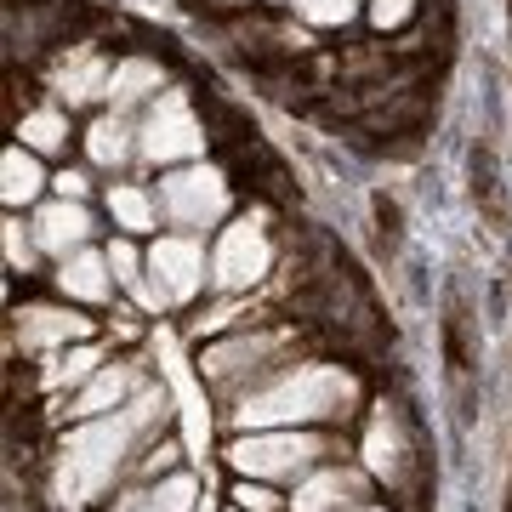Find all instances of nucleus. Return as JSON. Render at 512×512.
I'll use <instances>...</instances> for the list:
<instances>
[{
    "label": "nucleus",
    "mask_w": 512,
    "mask_h": 512,
    "mask_svg": "<svg viewBox=\"0 0 512 512\" xmlns=\"http://www.w3.org/2000/svg\"><path fill=\"white\" fill-rule=\"evenodd\" d=\"M154 416H165V393H143V399L120 410L109 421H86L63 450H57V467H52V501L57 507H86L114 484V473L126 467L131 456V439L143 433Z\"/></svg>",
    "instance_id": "1"
},
{
    "label": "nucleus",
    "mask_w": 512,
    "mask_h": 512,
    "mask_svg": "<svg viewBox=\"0 0 512 512\" xmlns=\"http://www.w3.org/2000/svg\"><path fill=\"white\" fill-rule=\"evenodd\" d=\"M353 399H359V382H353L342 365H308L268 382L262 393L234 410V421L245 433H262V427H296V421H330V416H348Z\"/></svg>",
    "instance_id": "2"
},
{
    "label": "nucleus",
    "mask_w": 512,
    "mask_h": 512,
    "mask_svg": "<svg viewBox=\"0 0 512 512\" xmlns=\"http://www.w3.org/2000/svg\"><path fill=\"white\" fill-rule=\"evenodd\" d=\"M228 456H234V467L245 478H296L325 456V439L296 433V427H262L251 439H239Z\"/></svg>",
    "instance_id": "3"
},
{
    "label": "nucleus",
    "mask_w": 512,
    "mask_h": 512,
    "mask_svg": "<svg viewBox=\"0 0 512 512\" xmlns=\"http://www.w3.org/2000/svg\"><path fill=\"white\" fill-rule=\"evenodd\" d=\"M143 160L154 165H171V160H200L205 154V126L194 120V109H188V97L183 92H160L154 97V109H148L143 120Z\"/></svg>",
    "instance_id": "4"
},
{
    "label": "nucleus",
    "mask_w": 512,
    "mask_h": 512,
    "mask_svg": "<svg viewBox=\"0 0 512 512\" xmlns=\"http://www.w3.org/2000/svg\"><path fill=\"white\" fill-rule=\"evenodd\" d=\"M222 211H228V183L211 165H188L160 183V217L171 228H211Z\"/></svg>",
    "instance_id": "5"
},
{
    "label": "nucleus",
    "mask_w": 512,
    "mask_h": 512,
    "mask_svg": "<svg viewBox=\"0 0 512 512\" xmlns=\"http://www.w3.org/2000/svg\"><path fill=\"white\" fill-rule=\"evenodd\" d=\"M268 262H274L268 239H262V228L245 217V222H234V228H222L217 256H211V279H217L222 291H245V285H256V279L268 274Z\"/></svg>",
    "instance_id": "6"
},
{
    "label": "nucleus",
    "mask_w": 512,
    "mask_h": 512,
    "mask_svg": "<svg viewBox=\"0 0 512 512\" xmlns=\"http://www.w3.org/2000/svg\"><path fill=\"white\" fill-rule=\"evenodd\" d=\"M148 274L154 285L165 291V302H188V296L205 285V251L194 234H165L154 239V251H148Z\"/></svg>",
    "instance_id": "7"
},
{
    "label": "nucleus",
    "mask_w": 512,
    "mask_h": 512,
    "mask_svg": "<svg viewBox=\"0 0 512 512\" xmlns=\"http://www.w3.org/2000/svg\"><path fill=\"white\" fill-rule=\"evenodd\" d=\"M18 342L23 348H63V342H80V336H92V319H80L69 308H18Z\"/></svg>",
    "instance_id": "8"
},
{
    "label": "nucleus",
    "mask_w": 512,
    "mask_h": 512,
    "mask_svg": "<svg viewBox=\"0 0 512 512\" xmlns=\"http://www.w3.org/2000/svg\"><path fill=\"white\" fill-rule=\"evenodd\" d=\"M35 239L46 245L52 256H74V251H86V239H92V211L80 200H57L40 211L35 222Z\"/></svg>",
    "instance_id": "9"
},
{
    "label": "nucleus",
    "mask_w": 512,
    "mask_h": 512,
    "mask_svg": "<svg viewBox=\"0 0 512 512\" xmlns=\"http://www.w3.org/2000/svg\"><path fill=\"white\" fill-rule=\"evenodd\" d=\"M109 86H114V69L97 52H74V63H63V69H57V97H63L69 109H80V103L103 97Z\"/></svg>",
    "instance_id": "10"
},
{
    "label": "nucleus",
    "mask_w": 512,
    "mask_h": 512,
    "mask_svg": "<svg viewBox=\"0 0 512 512\" xmlns=\"http://www.w3.org/2000/svg\"><path fill=\"white\" fill-rule=\"evenodd\" d=\"M109 251H74L63 256V268H57V285H63V296H74V302H103L109 296Z\"/></svg>",
    "instance_id": "11"
},
{
    "label": "nucleus",
    "mask_w": 512,
    "mask_h": 512,
    "mask_svg": "<svg viewBox=\"0 0 512 512\" xmlns=\"http://www.w3.org/2000/svg\"><path fill=\"white\" fill-rule=\"evenodd\" d=\"M46 188V171H40L35 148H6V160H0V200L6 205H29Z\"/></svg>",
    "instance_id": "12"
},
{
    "label": "nucleus",
    "mask_w": 512,
    "mask_h": 512,
    "mask_svg": "<svg viewBox=\"0 0 512 512\" xmlns=\"http://www.w3.org/2000/svg\"><path fill=\"white\" fill-rule=\"evenodd\" d=\"M160 370L177 382V404H183V421H188V450H205V399L194 393L188 365L177 359V348H171V342H160Z\"/></svg>",
    "instance_id": "13"
},
{
    "label": "nucleus",
    "mask_w": 512,
    "mask_h": 512,
    "mask_svg": "<svg viewBox=\"0 0 512 512\" xmlns=\"http://www.w3.org/2000/svg\"><path fill=\"white\" fill-rule=\"evenodd\" d=\"M348 495H359V473H342V467H330V473H313L296 484V512H330L336 501H348Z\"/></svg>",
    "instance_id": "14"
},
{
    "label": "nucleus",
    "mask_w": 512,
    "mask_h": 512,
    "mask_svg": "<svg viewBox=\"0 0 512 512\" xmlns=\"http://www.w3.org/2000/svg\"><path fill=\"white\" fill-rule=\"evenodd\" d=\"M160 86H165L160 63H148V57H126V63L114 69V86H109L114 114L131 109V103H143V97H160Z\"/></svg>",
    "instance_id": "15"
},
{
    "label": "nucleus",
    "mask_w": 512,
    "mask_h": 512,
    "mask_svg": "<svg viewBox=\"0 0 512 512\" xmlns=\"http://www.w3.org/2000/svg\"><path fill=\"white\" fill-rule=\"evenodd\" d=\"M279 348V336H245V342H228V348H217V353H205V376H217V382H234L245 365H262L268 353Z\"/></svg>",
    "instance_id": "16"
},
{
    "label": "nucleus",
    "mask_w": 512,
    "mask_h": 512,
    "mask_svg": "<svg viewBox=\"0 0 512 512\" xmlns=\"http://www.w3.org/2000/svg\"><path fill=\"white\" fill-rule=\"evenodd\" d=\"M194 495H200V484L188 473H177V478H165L160 490H143L131 501H120L114 512H194Z\"/></svg>",
    "instance_id": "17"
},
{
    "label": "nucleus",
    "mask_w": 512,
    "mask_h": 512,
    "mask_svg": "<svg viewBox=\"0 0 512 512\" xmlns=\"http://www.w3.org/2000/svg\"><path fill=\"white\" fill-rule=\"evenodd\" d=\"M109 217L120 222V228H131V234H148L154 217H160V200H148L137 183H114L109 188Z\"/></svg>",
    "instance_id": "18"
},
{
    "label": "nucleus",
    "mask_w": 512,
    "mask_h": 512,
    "mask_svg": "<svg viewBox=\"0 0 512 512\" xmlns=\"http://www.w3.org/2000/svg\"><path fill=\"white\" fill-rule=\"evenodd\" d=\"M131 393V370H97L92 382L80 387V399H74V416H103L114 404Z\"/></svg>",
    "instance_id": "19"
},
{
    "label": "nucleus",
    "mask_w": 512,
    "mask_h": 512,
    "mask_svg": "<svg viewBox=\"0 0 512 512\" xmlns=\"http://www.w3.org/2000/svg\"><path fill=\"white\" fill-rule=\"evenodd\" d=\"M18 137H23V148H35V154H63V148H69V120L57 109H35V114H23Z\"/></svg>",
    "instance_id": "20"
},
{
    "label": "nucleus",
    "mask_w": 512,
    "mask_h": 512,
    "mask_svg": "<svg viewBox=\"0 0 512 512\" xmlns=\"http://www.w3.org/2000/svg\"><path fill=\"white\" fill-rule=\"evenodd\" d=\"M97 365H103V353L97 348H69V353H57L52 365H46V376H40V382L52 387H80V382H92L97 376Z\"/></svg>",
    "instance_id": "21"
},
{
    "label": "nucleus",
    "mask_w": 512,
    "mask_h": 512,
    "mask_svg": "<svg viewBox=\"0 0 512 512\" xmlns=\"http://www.w3.org/2000/svg\"><path fill=\"white\" fill-rule=\"evenodd\" d=\"M86 154H92L97 165H120L131 154V126L114 114V120H97L92 131H86Z\"/></svg>",
    "instance_id": "22"
},
{
    "label": "nucleus",
    "mask_w": 512,
    "mask_h": 512,
    "mask_svg": "<svg viewBox=\"0 0 512 512\" xmlns=\"http://www.w3.org/2000/svg\"><path fill=\"white\" fill-rule=\"evenodd\" d=\"M296 12L308 23H319V29H342L359 12V0H296Z\"/></svg>",
    "instance_id": "23"
},
{
    "label": "nucleus",
    "mask_w": 512,
    "mask_h": 512,
    "mask_svg": "<svg viewBox=\"0 0 512 512\" xmlns=\"http://www.w3.org/2000/svg\"><path fill=\"white\" fill-rule=\"evenodd\" d=\"M109 268H114V279H120V285H131V291L143 285V256H137V245H131V239H114V245H109Z\"/></svg>",
    "instance_id": "24"
},
{
    "label": "nucleus",
    "mask_w": 512,
    "mask_h": 512,
    "mask_svg": "<svg viewBox=\"0 0 512 512\" xmlns=\"http://www.w3.org/2000/svg\"><path fill=\"white\" fill-rule=\"evenodd\" d=\"M365 456H370V473H393V467H399V439H393V427H376V433H370V444H365Z\"/></svg>",
    "instance_id": "25"
},
{
    "label": "nucleus",
    "mask_w": 512,
    "mask_h": 512,
    "mask_svg": "<svg viewBox=\"0 0 512 512\" xmlns=\"http://www.w3.org/2000/svg\"><path fill=\"white\" fill-rule=\"evenodd\" d=\"M0 239H6V268H12V274H29L35 251H29V234H23V222H6V228H0Z\"/></svg>",
    "instance_id": "26"
},
{
    "label": "nucleus",
    "mask_w": 512,
    "mask_h": 512,
    "mask_svg": "<svg viewBox=\"0 0 512 512\" xmlns=\"http://www.w3.org/2000/svg\"><path fill=\"white\" fill-rule=\"evenodd\" d=\"M410 12H416V0H370L376 29H399V23H410Z\"/></svg>",
    "instance_id": "27"
},
{
    "label": "nucleus",
    "mask_w": 512,
    "mask_h": 512,
    "mask_svg": "<svg viewBox=\"0 0 512 512\" xmlns=\"http://www.w3.org/2000/svg\"><path fill=\"white\" fill-rule=\"evenodd\" d=\"M245 512H274L279 507V495L274 490H262V484H239V495H234Z\"/></svg>",
    "instance_id": "28"
},
{
    "label": "nucleus",
    "mask_w": 512,
    "mask_h": 512,
    "mask_svg": "<svg viewBox=\"0 0 512 512\" xmlns=\"http://www.w3.org/2000/svg\"><path fill=\"white\" fill-rule=\"evenodd\" d=\"M57 194H63V200H86V177H80V171H63V177H57Z\"/></svg>",
    "instance_id": "29"
},
{
    "label": "nucleus",
    "mask_w": 512,
    "mask_h": 512,
    "mask_svg": "<svg viewBox=\"0 0 512 512\" xmlns=\"http://www.w3.org/2000/svg\"><path fill=\"white\" fill-rule=\"evenodd\" d=\"M228 6H245V0H228Z\"/></svg>",
    "instance_id": "30"
},
{
    "label": "nucleus",
    "mask_w": 512,
    "mask_h": 512,
    "mask_svg": "<svg viewBox=\"0 0 512 512\" xmlns=\"http://www.w3.org/2000/svg\"><path fill=\"white\" fill-rule=\"evenodd\" d=\"M365 512H382V507H365Z\"/></svg>",
    "instance_id": "31"
}]
</instances>
